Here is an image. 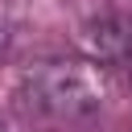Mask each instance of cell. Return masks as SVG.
Instances as JSON below:
<instances>
[{
  "instance_id": "1",
  "label": "cell",
  "mask_w": 132,
  "mask_h": 132,
  "mask_svg": "<svg viewBox=\"0 0 132 132\" xmlns=\"http://www.w3.org/2000/svg\"><path fill=\"white\" fill-rule=\"evenodd\" d=\"M21 99L29 111L58 120V124H82L99 116L107 99V74L95 58H58L37 62L21 78Z\"/></svg>"
},
{
  "instance_id": "2",
  "label": "cell",
  "mask_w": 132,
  "mask_h": 132,
  "mask_svg": "<svg viewBox=\"0 0 132 132\" xmlns=\"http://www.w3.org/2000/svg\"><path fill=\"white\" fill-rule=\"evenodd\" d=\"M132 50V25L128 21H116V16H103L87 29V54L95 62H124Z\"/></svg>"
},
{
  "instance_id": "3",
  "label": "cell",
  "mask_w": 132,
  "mask_h": 132,
  "mask_svg": "<svg viewBox=\"0 0 132 132\" xmlns=\"http://www.w3.org/2000/svg\"><path fill=\"white\" fill-rule=\"evenodd\" d=\"M4 50H8V29L0 25V54H4Z\"/></svg>"
},
{
  "instance_id": "4",
  "label": "cell",
  "mask_w": 132,
  "mask_h": 132,
  "mask_svg": "<svg viewBox=\"0 0 132 132\" xmlns=\"http://www.w3.org/2000/svg\"><path fill=\"white\" fill-rule=\"evenodd\" d=\"M124 62H128V78H132V50H128V58H124Z\"/></svg>"
},
{
  "instance_id": "5",
  "label": "cell",
  "mask_w": 132,
  "mask_h": 132,
  "mask_svg": "<svg viewBox=\"0 0 132 132\" xmlns=\"http://www.w3.org/2000/svg\"><path fill=\"white\" fill-rule=\"evenodd\" d=\"M0 132H4V128H0Z\"/></svg>"
}]
</instances>
